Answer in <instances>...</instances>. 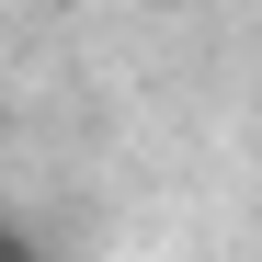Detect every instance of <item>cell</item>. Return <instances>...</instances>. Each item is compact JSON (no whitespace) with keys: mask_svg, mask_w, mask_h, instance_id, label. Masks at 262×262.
Wrapping results in <instances>:
<instances>
[{"mask_svg":"<svg viewBox=\"0 0 262 262\" xmlns=\"http://www.w3.org/2000/svg\"><path fill=\"white\" fill-rule=\"evenodd\" d=\"M160 12H171V0H160Z\"/></svg>","mask_w":262,"mask_h":262,"instance_id":"7a4b0ae2","label":"cell"},{"mask_svg":"<svg viewBox=\"0 0 262 262\" xmlns=\"http://www.w3.org/2000/svg\"><path fill=\"white\" fill-rule=\"evenodd\" d=\"M0 262H57V251H46V239H34V228H23V216H0Z\"/></svg>","mask_w":262,"mask_h":262,"instance_id":"6da1fadb","label":"cell"}]
</instances>
